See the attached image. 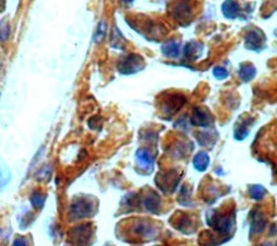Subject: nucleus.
I'll use <instances>...</instances> for the list:
<instances>
[{
  "mask_svg": "<svg viewBox=\"0 0 277 246\" xmlns=\"http://www.w3.org/2000/svg\"><path fill=\"white\" fill-rule=\"evenodd\" d=\"M144 66V61L143 58L138 54H129L126 58L122 59L119 65H118V70L122 74H135L141 71Z\"/></svg>",
  "mask_w": 277,
  "mask_h": 246,
  "instance_id": "nucleus-1",
  "label": "nucleus"
},
{
  "mask_svg": "<svg viewBox=\"0 0 277 246\" xmlns=\"http://www.w3.org/2000/svg\"><path fill=\"white\" fill-rule=\"evenodd\" d=\"M246 48L254 51H261L265 46V36L258 28H253L246 35Z\"/></svg>",
  "mask_w": 277,
  "mask_h": 246,
  "instance_id": "nucleus-2",
  "label": "nucleus"
},
{
  "mask_svg": "<svg viewBox=\"0 0 277 246\" xmlns=\"http://www.w3.org/2000/svg\"><path fill=\"white\" fill-rule=\"evenodd\" d=\"M92 212V204L87 201L86 198H79L78 201L71 205L70 214L73 215L75 219L85 218L90 216Z\"/></svg>",
  "mask_w": 277,
  "mask_h": 246,
  "instance_id": "nucleus-3",
  "label": "nucleus"
},
{
  "mask_svg": "<svg viewBox=\"0 0 277 246\" xmlns=\"http://www.w3.org/2000/svg\"><path fill=\"white\" fill-rule=\"evenodd\" d=\"M136 158L138 167L142 168L143 171H151L153 168V156L150 151L146 150V148H140V150H138L136 153Z\"/></svg>",
  "mask_w": 277,
  "mask_h": 246,
  "instance_id": "nucleus-4",
  "label": "nucleus"
},
{
  "mask_svg": "<svg viewBox=\"0 0 277 246\" xmlns=\"http://www.w3.org/2000/svg\"><path fill=\"white\" fill-rule=\"evenodd\" d=\"M192 123L196 126L208 127L212 123V117L207 110L203 109H195L192 117Z\"/></svg>",
  "mask_w": 277,
  "mask_h": 246,
  "instance_id": "nucleus-5",
  "label": "nucleus"
},
{
  "mask_svg": "<svg viewBox=\"0 0 277 246\" xmlns=\"http://www.w3.org/2000/svg\"><path fill=\"white\" fill-rule=\"evenodd\" d=\"M239 7L235 0H225L222 4V13L225 18L235 19L238 15Z\"/></svg>",
  "mask_w": 277,
  "mask_h": 246,
  "instance_id": "nucleus-6",
  "label": "nucleus"
},
{
  "mask_svg": "<svg viewBox=\"0 0 277 246\" xmlns=\"http://www.w3.org/2000/svg\"><path fill=\"white\" fill-rule=\"evenodd\" d=\"M203 51V46L196 43H189L184 48V55L189 60H196L198 56H201Z\"/></svg>",
  "mask_w": 277,
  "mask_h": 246,
  "instance_id": "nucleus-7",
  "label": "nucleus"
},
{
  "mask_svg": "<svg viewBox=\"0 0 277 246\" xmlns=\"http://www.w3.org/2000/svg\"><path fill=\"white\" fill-rule=\"evenodd\" d=\"M162 53L165 54L168 58H177L180 54V44L177 42H168L162 46Z\"/></svg>",
  "mask_w": 277,
  "mask_h": 246,
  "instance_id": "nucleus-8",
  "label": "nucleus"
},
{
  "mask_svg": "<svg viewBox=\"0 0 277 246\" xmlns=\"http://www.w3.org/2000/svg\"><path fill=\"white\" fill-rule=\"evenodd\" d=\"M194 167L197 169L198 172H204L206 171V168L209 166V156L207 153L205 152H199L193 160Z\"/></svg>",
  "mask_w": 277,
  "mask_h": 246,
  "instance_id": "nucleus-9",
  "label": "nucleus"
},
{
  "mask_svg": "<svg viewBox=\"0 0 277 246\" xmlns=\"http://www.w3.org/2000/svg\"><path fill=\"white\" fill-rule=\"evenodd\" d=\"M239 77L243 81H249L254 77L255 75V69L254 65L251 64H243L239 69Z\"/></svg>",
  "mask_w": 277,
  "mask_h": 246,
  "instance_id": "nucleus-10",
  "label": "nucleus"
},
{
  "mask_svg": "<svg viewBox=\"0 0 277 246\" xmlns=\"http://www.w3.org/2000/svg\"><path fill=\"white\" fill-rule=\"evenodd\" d=\"M160 197H158L156 194H151L150 197H147L144 201V206L148 212L156 214L160 209Z\"/></svg>",
  "mask_w": 277,
  "mask_h": 246,
  "instance_id": "nucleus-11",
  "label": "nucleus"
},
{
  "mask_svg": "<svg viewBox=\"0 0 277 246\" xmlns=\"http://www.w3.org/2000/svg\"><path fill=\"white\" fill-rule=\"evenodd\" d=\"M189 13H191V8H189V6L185 1L180 2L176 7V9H174V17L178 20L186 19Z\"/></svg>",
  "mask_w": 277,
  "mask_h": 246,
  "instance_id": "nucleus-12",
  "label": "nucleus"
},
{
  "mask_svg": "<svg viewBox=\"0 0 277 246\" xmlns=\"http://www.w3.org/2000/svg\"><path fill=\"white\" fill-rule=\"evenodd\" d=\"M11 180V172L8 168L0 166V191H2Z\"/></svg>",
  "mask_w": 277,
  "mask_h": 246,
  "instance_id": "nucleus-13",
  "label": "nucleus"
},
{
  "mask_svg": "<svg viewBox=\"0 0 277 246\" xmlns=\"http://www.w3.org/2000/svg\"><path fill=\"white\" fill-rule=\"evenodd\" d=\"M45 201H46V197L40 191H35L32 194V197H30V202H32V205L37 209L42 208L44 206Z\"/></svg>",
  "mask_w": 277,
  "mask_h": 246,
  "instance_id": "nucleus-14",
  "label": "nucleus"
},
{
  "mask_svg": "<svg viewBox=\"0 0 277 246\" xmlns=\"http://www.w3.org/2000/svg\"><path fill=\"white\" fill-rule=\"evenodd\" d=\"M249 193H250V197L253 198L260 199L265 196L266 190L262 186H253L249 189Z\"/></svg>",
  "mask_w": 277,
  "mask_h": 246,
  "instance_id": "nucleus-15",
  "label": "nucleus"
},
{
  "mask_svg": "<svg viewBox=\"0 0 277 246\" xmlns=\"http://www.w3.org/2000/svg\"><path fill=\"white\" fill-rule=\"evenodd\" d=\"M10 35V26L7 21L0 22V40L1 42H6Z\"/></svg>",
  "mask_w": 277,
  "mask_h": 246,
  "instance_id": "nucleus-16",
  "label": "nucleus"
},
{
  "mask_svg": "<svg viewBox=\"0 0 277 246\" xmlns=\"http://www.w3.org/2000/svg\"><path fill=\"white\" fill-rule=\"evenodd\" d=\"M213 75H214L215 78L224 79V78H227L228 76H229V72H228V70H225L223 68H220V66H218V68L213 69Z\"/></svg>",
  "mask_w": 277,
  "mask_h": 246,
  "instance_id": "nucleus-17",
  "label": "nucleus"
},
{
  "mask_svg": "<svg viewBox=\"0 0 277 246\" xmlns=\"http://www.w3.org/2000/svg\"><path fill=\"white\" fill-rule=\"evenodd\" d=\"M105 32H106L105 23H100L99 27H97V32L95 34V42H101L105 36Z\"/></svg>",
  "mask_w": 277,
  "mask_h": 246,
  "instance_id": "nucleus-18",
  "label": "nucleus"
},
{
  "mask_svg": "<svg viewBox=\"0 0 277 246\" xmlns=\"http://www.w3.org/2000/svg\"><path fill=\"white\" fill-rule=\"evenodd\" d=\"M13 246H27V241L25 240L24 238L19 237L14 240L13 242Z\"/></svg>",
  "mask_w": 277,
  "mask_h": 246,
  "instance_id": "nucleus-19",
  "label": "nucleus"
},
{
  "mask_svg": "<svg viewBox=\"0 0 277 246\" xmlns=\"http://www.w3.org/2000/svg\"><path fill=\"white\" fill-rule=\"evenodd\" d=\"M4 8V0H0V12L2 11Z\"/></svg>",
  "mask_w": 277,
  "mask_h": 246,
  "instance_id": "nucleus-20",
  "label": "nucleus"
},
{
  "mask_svg": "<svg viewBox=\"0 0 277 246\" xmlns=\"http://www.w3.org/2000/svg\"><path fill=\"white\" fill-rule=\"evenodd\" d=\"M120 1L125 2V3H130V2H132V1H133V0H120Z\"/></svg>",
  "mask_w": 277,
  "mask_h": 246,
  "instance_id": "nucleus-21",
  "label": "nucleus"
},
{
  "mask_svg": "<svg viewBox=\"0 0 277 246\" xmlns=\"http://www.w3.org/2000/svg\"><path fill=\"white\" fill-rule=\"evenodd\" d=\"M260 246H272L271 244H262V245H260Z\"/></svg>",
  "mask_w": 277,
  "mask_h": 246,
  "instance_id": "nucleus-22",
  "label": "nucleus"
},
{
  "mask_svg": "<svg viewBox=\"0 0 277 246\" xmlns=\"http://www.w3.org/2000/svg\"><path fill=\"white\" fill-rule=\"evenodd\" d=\"M275 35H276V36H277V29H276V30H275Z\"/></svg>",
  "mask_w": 277,
  "mask_h": 246,
  "instance_id": "nucleus-23",
  "label": "nucleus"
}]
</instances>
